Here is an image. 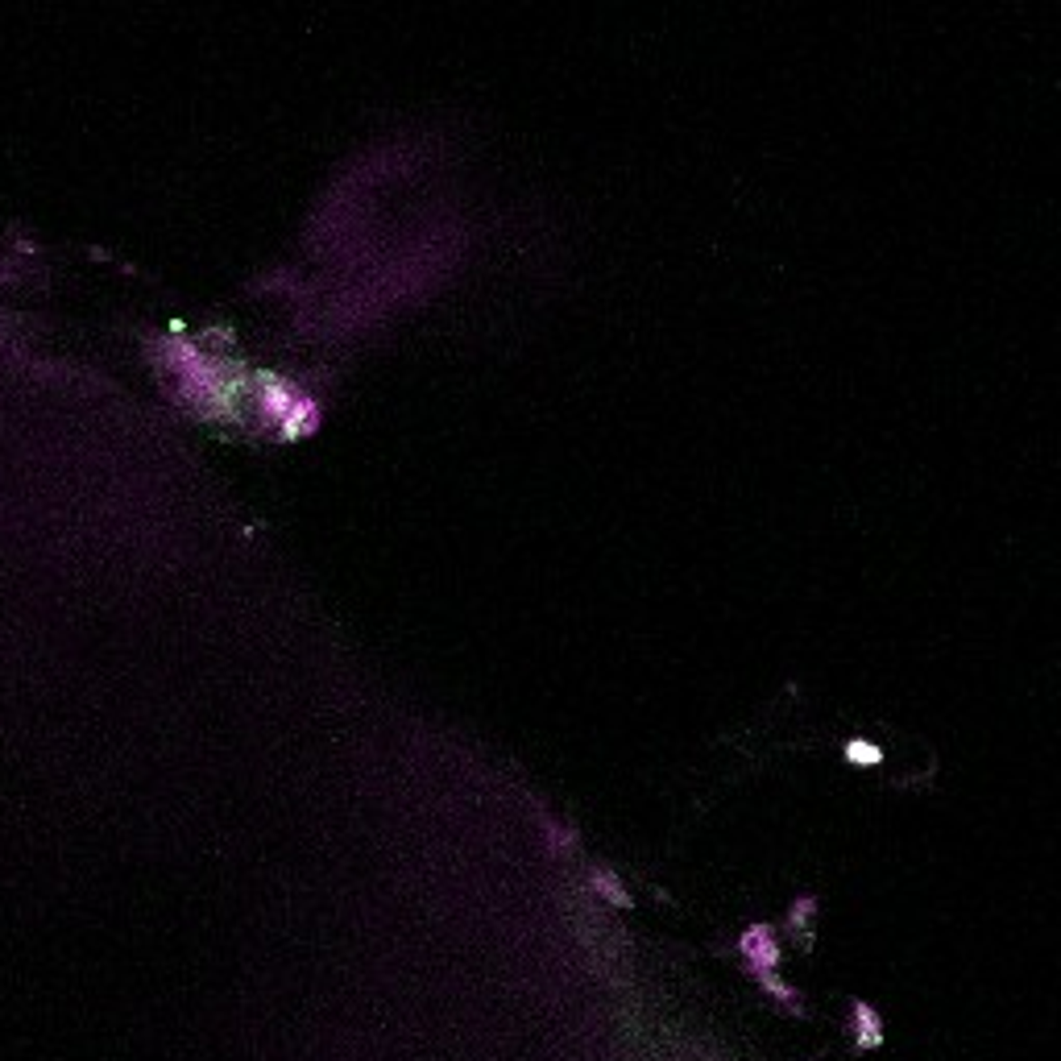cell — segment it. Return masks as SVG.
I'll use <instances>...</instances> for the list:
<instances>
[{"label": "cell", "mask_w": 1061, "mask_h": 1061, "mask_svg": "<svg viewBox=\"0 0 1061 1061\" xmlns=\"http://www.w3.org/2000/svg\"><path fill=\"white\" fill-rule=\"evenodd\" d=\"M738 958H743V970L751 979L759 974H776L780 970V941L771 933V925H746L738 933Z\"/></svg>", "instance_id": "obj_1"}, {"label": "cell", "mask_w": 1061, "mask_h": 1061, "mask_svg": "<svg viewBox=\"0 0 1061 1061\" xmlns=\"http://www.w3.org/2000/svg\"><path fill=\"white\" fill-rule=\"evenodd\" d=\"M854 1041L863 1045V1049H879V1045H883V1024H879L875 1008L863 1000L854 1003Z\"/></svg>", "instance_id": "obj_2"}, {"label": "cell", "mask_w": 1061, "mask_h": 1061, "mask_svg": "<svg viewBox=\"0 0 1061 1061\" xmlns=\"http://www.w3.org/2000/svg\"><path fill=\"white\" fill-rule=\"evenodd\" d=\"M316 419H319L316 402H311V398H295V402H291V411H286L282 431H286V436H307V431L316 428Z\"/></svg>", "instance_id": "obj_3"}, {"label": "cell", "mask_w": 1061, "mask_h": 1061, "mask_svg": "<svg viewBox=\"0 0 1061 1061\" xmlns=\"http://www.w3.org/2000/svg\"><path fill=\"white\" fill-rule=\"evenodd\" d=\"M589 879H593V888L602 891L610 904H618V909H631V891H626V883L614 871H605V867H593L589 871Z\"/></svg>", "instance_id": "obj_4"}, {"label": "cell", "mask_w": 1061, "mask_h": 1061, "mask_svg": "<svg viewBox=\"0 0 1061 1061\" xmlns=\"http://www.w3.org/2000/svg\"><path fill=\"white\" fill-rule=\"evenodd\" d=\"M755 983H759V987H763L767 995H771V1000H776L784 1011H805V1003H800V991H792L784 979H780V974H759Z\"/></svg>", "instance_id": "obj_5"}, {"label": "cell", "mask_w": 1061, "mask_h": 1061, "mask_svg": "<svg viewBox=\"0 0 1061 1061\" xmlns=\"http://www.w3.org/2000/svg\"><path fill=\"white\" fill-rule=\"evenodd\" d=\"M543 837H548V850H551V854H560V850L572 846L568 821H560V817H551V813H543Z\"/></svg>", "instance_id": "obj_6"}, {"label": "cell", "mask_w": 1061, "mask_h": 1061, "mask_svg": "<svg viewBox=\"0 0 1061 1061\" xmlns=\"http://www.w3.org/2000/svg\"><path fill=\"white\" fill-rule=\"evenodd\" d=\"M846 759L854 767H875V763H883V751H879L875 743H863V738H854V743H846Z\"/></svg>", "instance_id": "obj_7"}, {"label": "cell", "mask_w": 1061, "mask_h": 1061, "mask_svg": "<svg viewBox=\"0 0 1061 1061\" xmlns=\"http://www.w3.org/2000/svg\"><path fill=\"white\" fill-rule=\"evenodd\" d=\"M813 912H817V900H813V896H800V904H792V925L805 928Z\"/></svg>", "instance_id": "obj_8"}]
</instances>
